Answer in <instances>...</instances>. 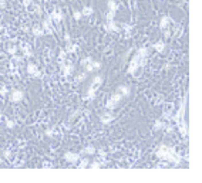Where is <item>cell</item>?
Segmentation results:
<instances>
[{
  "label": "cell",
  "instance_id": "obj_1",
  "mask_svg": "<svg viewBox=\"0 0 202 183\" xmlns=\"http://www.w3.org/2000/svg\"><path fill=\"white\" fill-rule=\"evenodd\" d=\"M157 156L161 158V159L168 160V162H172V163H175V165H179V163H181V158H179L171 148L166 146V145H161V146H160V149L157 150Z\"/></svg>",
  "mask_w": 202,
  "mask_h": 183
},
{
  "label": "cell",
  "instance_id": "obj_2",
  "mask_svg": "<svg viewBox=\"0 0 202 183\" xmlns=\"http://www.w3.org/2000/svg\"><path fill=\"white\" fill-rule=\"evenodd\" d=\"M122 95L120 92H117V94H114L108 101H107V104H105V108L107 110H114V108H117V105H118V102L121 101Z\"/></svg>",
  "mask_w": 202,
  "mask_h": 183
},
{
  "label": "cell",
  "instance_id": "obj_3",
  "mask_svg": "<svg viewBox=\"0 0 202 183\" xmlns=\"http://www.w3.org/2000/svg\"><path fill=\"white\" fill-rule=\"evenodd\" d=\"M81 155L80 153H76V152H66L64 153V159L68 162V163H77L80 160Z\"/></svg>",
  "mask_w": 202,
  "mask_h": 183
},
{
  "label": "cell",
  "instance_id": "obj_4",
  "mask_svg": "<svg viewBox=\"0 0 202 183\" xmlns=\"http://www.w3.org/2000/svg\"><path fill=\"white\" fill-rule=\"evenodd\" d=\"M26 71H27V74H29L30 77H34V78H40L41 77V73L39 71V68H37L36 64H27Z\"/></svg>",
  "mask_w": 202,
  "mask_h": 183
},
{
  "label": "cell",
  "instance_id": "obj_5",
  "mask_svg": "<svg viewBox=\"0 0 202 183\" xmlns=\"http://www.w3.org/2000/svg\"><path fill=\"white\" fill-rule=\"evenodd\" d=\"M101 84H103V77H101V75L94 77V79H93V82H91L88 91H94V92H97V89L101 87Z\"/></svg>",
  "mask_w": 202,
  "mask_h": 183
},
{
  "label": "cell",
  "instance_id": "obj_6",
  "mask_svg": "<svg viewBox=\"0 0 202 183\" xmlns=\"http://www.w3.org/2000/svg\"><path fill=\"white\" fill-rule=\"evenodd\" d=\"M20 50L23 51V54H24L26 58H30V57L33 55V53H32V47H30L29 43H23V44L20 45Z\"/></svg>",
  "mask_w": 202,
  "mask_h": 183
},
{
  "label": "cell",
  "instance_id": "obj_7",
  "mask_svg": "<svg viewBox=\"0 0 202 183\" xmlns=\"http://www.w3.org/2000/svg\"><path fill=\"white\" fill-rule=\"evenodd\" d=\"M23 98H24L23 91H20V89H14V91H11V101H13V102H20Z\"/></svg>",
  "mask_w": 202,
  "mask_h": 183
},
{
  "label": "cell",
  "instance_id": "obj_8",
  "mask_svg": "<svg viewBox=\"0 0 202 183\" xmlns=\"http://www.w3.org/2000/svg\"><path fill=\"white\" fill-rule=\"evenodd\" d=\"M114 118H115V116H114L111 112H107V114H103L100 119H101V124H103V125H108V124H111V122L114 121Z\"/></svg>",
  "mask_w": 202,
  "mask_h": 183
},
{
  "label": "cell",
  "instance_id": "obj_9",
  "mask_svg": "<svg viewBox=\"0 0 202 183\" xmlns=\"http://www.w3.org/2000/svg\"><path fill=\"white\" fill-rule=\"evenodd\" d=\"M48 16H50V19H51L53 21H57V23H60V21L63 20V17H64L63 13H61L60 10H53Z\"/></svg>",
  "mask_w": 202,
  "mask_h": 183
},
{
  "label": "cell",
  "instance_id": "obj_10",
  "mask_svg": "<svg viewBox=\"0 0 202 183\" xmlns=\"http://www.w3.org/2000/svg\"><path fill=\"white\" fill-rule=\"evenodd\" d=\"M105 29L108 30V31H115V33H118V31H121V27L114 21V20H111V21H107V24H105Z\"/></svg>",
  "mask_w": 202,
  "mask_h": 183
},
{
  "label": "cell",
  "instance_id": "obj_11",
  "mask_svg": "<svg viewBox=\"0 0 202 183\" xmlns=\"http://www.w3.org/2000/svg\"><path fill=\"white\" fill-rule=\"evenodd\" d=\"M61 70H63L64 77H71V75H73V73H74V65H73V64L64 65V64L61 63Z\"/></svg>",
  "mask_w": 202,
  "mask_h": 183
},
{
  "label": "cell",
  "instance_id": "obj_12",
  "mask_svg": "<svg viewBox=\"0 0 202 183\" xmlns=\"http://www.w3.org/2000/svg\"><path fill=\"white\" fill-rule=\"evenodd\" d=\"M171 17H168V16H162L161 20H160V27H161V30H166L168 29V26L171 24Z\"/></svg>",
  "mask_w": 202,
  "mask_h": 183
},
{
  "label": "cell",
  "instance_id": "obj_13",
  "mask_svg": "<svg viewBox=\"0 0 202 183\" xmlns=\"http://www.w3.org/2000/svg\"><path fill=\"white\" fill-rule=\"evenodd\" d=\"M32 34L34 37H41L44 36V29L40 27V26H34L33 29H32Z\"/></svg>",
  "mask_w": 202,
  "mask_h": 183
},
{
  "label": "cell",
  "instance_id": "obj_14",
  "mask_svg": "<svg viewBox=\"0 0 202 183\" xmlns=\"http://www.w3.org/2000/svg\"><path fill=\"white\" fill-rule=\"evenodd\" d=\"M152 48L155 50V51H158V53H162L164 50H165V43L160 40V41H157V43H154L152 44Z\"/></svg>",
  "mask_w": 202,
  "mask_h": 183
},
{
  "label": "cell",
  "instance_id": "obj_15",
  "mask_svg": "<svg viewBox=\"0 0 202 183\" xmlns=\"http://www.w3.org/2000/svg\"><path fill=\"white\" fill-rule=\"evenodd\" d=\"M95 152H97V149L93 146V145H88V146H85L83 150H81V153H83V155H94Z\"/></svg>",
  "mask_w": 202,
  "mask_h": 183
},
{
  "label": "cell",
  "instance_id": "obj_16",
  "mask_svg": "<svg viewBox=\"0 0 202 183\" xmlns=\"http://www.w3.org/2000/svg\"><path fill=\"white\" fill-rule=\"evenodd\" d=\"M76 50H77V45L68 41L67 45H66V50H64V51H66L67 54H73V53H76Z\"/></svg>",
  "mask_w": 202,
  "mask_h": 183
},
{
  "label": "cell",
  "instance_id": "obj_17",
  "mask_svg": "<svg viewBox=\"0 0 202 183\" xmlns=\"http://www.w3.org/2000/svg\"><path fill=\"white\" fill-rule=\"evenodd\" d=\"M93 13H94V9L90 7V6H87V7H84V9L81 10V14H83L84 17H90V16H93Z\"/></svg>",
  "mask_w": 202,
  "mask_h": 183
},
{
  "label": "cell",
  "instance_id": "obj_18",
  "mask_svg": "<svg viewBox=\"0 0 202 183\" xmlns=\"http://www.w3.org/2000/svg\"><path fill=\"white\" fill-rule=\"evenodd\" d=\"M118 92L121 94L122 97H128L130 95V88L127 85H120L118 87Z\"/></svg>",
  "mask_w": 202,
  "mask_h": 183
},
{
  "label": "cell",
  "instance_id": "obj_19",
  "mask_svg": "<svg viewBox=\"0 0 202 183\" xmlns=\"http://www.w3.org/2000/svg\"><path fill=\"white\" fill-rule=\"evenodd\" d=\"M107 6H108V10L110 11H117V9H118V4H117L115 0H108Z\"/></svg>",
  "mask_w": 202,
  "mask_h": 183
},
{
  "label": "cell",
  "instance_id": "obj_20",
  "mask_svg": "<svg viewBox=\"0 0 202 183\" xmlns=\"http://www.w3.org/2000/svg\"><path fill=\"white\" fill-rule=\"evenodd\" d=\"M161 129H165V122L161 121V119H158L154 124V131H161Z\"/></svg>",
  "mask_w": 202,
  "mask_h": 183
},
{
  "label": "cell",
  "instance_id": "obj_21",
  "mask_svg": "<svg viewBox=\"0 0 202 183\" xmlns=\"http://www.w3.org/2000/svg\"><path fill=\"white\" fill-rule=\"evenodd\" d=\"M137 55L147 58V57H148V48H147V47H141V48H140V50L137 51Z\"/></svg>",
  "mask_w": 202,
  "mask_h": 183
},
{
  "label": "cell",
  "instance_id": "obj_22",
  "mask_svg": "<svg viewBox=\"0 0 202 183\" xmlns=\"http://www.w3.org/2000/svg\"><path fill=\"white\" fill-rule=\"evenodd\" d=\"M88 165H90V162H88V159H84V158L81 159V158H80V163H79V169H85V168H87Z\"/></svg>",
  "mask_w": 202,
  "mask_h": 183
},
{
  "label": "cell",
  "instance_id": "obj_23",
  "mask_svg": "<svg viewBox=\"0 0 202 183\" xmlns=\"http://www.w3.org/2000/svg\"><path fill=\"white\" fill-rule=\"evenodd\" d=\"M46 135H47L48 138H54V136H57V131H56L54 128H50V129L46 131Z\"/></svg>",
  "mask_w": 202,
  "mask_h": 183
},
{
  "label": "cell",
  "instance_id": "obj_24",
  "mask_svg": "<svg viewBox=\"0 0 202 183\" xmlns=\"http://www.w3.org/2000/svg\"><path fill=\"white\" fill-rule=\"evenodd\" d=\"M17 50H19V47H17V45H10V47L7 48V53H9L10 55H14V54L17 53Z\"/></svg>",
  "mask_w": 202,
  "mask_h": 183
},
{
  "label": "cell",
  "instance_id": "obj_25",
  "mask_svg": "<svg viewBox=\"0 0 202 183\" xmlns=\"http://www.w3.org/2000/svg\"><path fill=\"white\" fill-rule=\"evenodd\" d=\"M115 14H117V11H108V13L105 14V19H107V21H111V20H114Z\"/></svg>",
  "mask_w": 202,
  "mask_h": 183
},
{
  "label": "cell",
  "instance_id": "obj_26",
  "mask_svg": "<svg viewBox=\"0 0 202 183\" xmlns=\"http://www.w3.org/2000/svg\"><path fill=\"white\" fill-rule=\"evenodd\" d=\"M66 55H67V53H66L64 50H61V51L58 53V63H60V64L66 60Z\"/></svg>",
  "mask_w": 202,
  "mask_h": 183
},
{
  "label": "cell",
  "instance_id": "obj_27",
  "mask_svg": "<svg viewBox=\"0 0 202 183\" xmlns=\"http://www.w3.org/2000/svg\"><path fill=\"white\" fill-rule=\"evenodd\" d=\"M91 67H93V71H97V70L101 68V63L100 61H93L91 63Z\"/></svg>",
  "mask_w": 202,
  "mask_h": 183
},
{
  "label": "cell",
  "instance_id": "obj_28",
  "mask_svg": "<svg viewBox=\"0 0 202 183\" xmlns=\"http://www.w3.org/2000/svg\"><path fill=\"white\" fill-rule=\"evenodd\" d=\"M7 87L6 85H3V84H0V95H3V97H6L7 95Z\"/></svg>",
  "mask_w": 202,
  "mask_h": 183
},
{
  "label": "cell",
  "instance_id": "obj_29",
  "mask_svg": "<svg viewBox=\"0 0 202 183\" xmlns=\"http://www.w3.org/2000/svg\"><path fill=\"white\" fill-rule=\"evenodd\" d=\"M6 126L9 128V129H14V126H16V124L11 121V119H7L6 121Z\"/></svg>",
  "mask_w": 202,
  "mask_h": 183
},
{
  "label": "cell",
  "instance_id": "obj_30",
  "mask_svg": "<svg viewBox=\"0 0 202 183\" xmlns=\"http://www.w3.org/2000/svg\"><path fill=\"white\" fill-rule=\"evenodd\" d=\"M33 6V10H34V13L37 14V16H40L41 14V7L39 6V4H32Z\"/></svg>",
  "mask_w": 202,
  "mask_h": 183
},
{
  "label": "cell",
  "instance_id": "obj_31",
  "mask_svg": "<svg viewBox=\"0 0 202 183\" xmlns=\"http://www.w3.org/2000/svg\"><path fill=\"white\" fill-rule=\"evenodd\" d=\"M132 27H134L132 24H127V23H124V24H122V29H124L127 33H130V31L132 30Z\"/></svg>",
  "mask_w": 202,
  "mask_h": 183
},
{
  "label": "cell",
  "instance_id": "obj_32",
  "mask_svg": "<svg viewBox=\"0 0 202 183\" xmlns=\"http://www.w3.org/2000/svg\"><path fill=\"white\" fill-rule=\"evenodd\" d=\"M91 61H93V58H91V57H85L84 60H81V65H84V67H85V65H87V64H90Z\"/></svg>",
  "mask_w": 202,
  "mask_h": 183
},
{
  "label": "cell",
  "instance_id": "obj_33",
  "mask_svg": "<svg viewBox=\"0 0 202 183\" xmlns=\"http://www.w3.org/2000/svg\"><path fill=\"white\" fill-rule=\"evenodd\" d=\"M101 166H103V165H101V163H100V162H93V163H91V165H90V168H91V169H93V170H94V169H100V168H101Z\"/></svg>",
  "mask_w": 202,
  "mask_h": 183
},
{
  "label": "cell",
  "instance_id": "obj_34",
  "mask_svg": "<svg viewBox=\"0 0 202 183\" xmlns=\"http://www.w3.org/2000/svg\"><path fill=\"white\" fill-rule=\"evenodd\" d=\"M13 63H16V64H21L23 63V58L21 57H17L16 54L13 55Z\"/></svg>",
  "mask_w": 202,
  "mask_h": 183
},
{
  "label": "cell",
  "instance_id": "obj_35",
  "mask_svg": "<svg viewBox=\"0 0 202 183\" xmlns=\"http://www.w3.org/2000/svg\"><path fill=\"white\" fill-rule=\"evenodd\" d=\"M87 74H88V73H83V74H80V75L77 77V82H83V81L85 79V77H87Z\"/></svg>",
  "mask_w": 202,
  "mask_h": 183
},
{
  "label": "cell",
  "instance_id": "obj_36",
  "mask_svg": "<svg viewBox=\"0 0 202 183\" xmlns=\"http://www.w3.org/2000/svg\"><path fill=\"white\" fill-rule=\"evenodd\" d=\"M74 20H80L81 17H83V14H81V11H74Z\"/></svg>",
  "mask_w": 202,
  "mask_h": 183
},
{
  "label": "cell",
  "instance_id": "obj_37",
  "mask_svg": "<svg viewBox=\"0 0 202 183\" xmlns=\"http://www.w3.org/2000/svg\"><path fill=\"white\" fill-rule=\"evenodd\" d=\"M23 3H24V6H26V7H32L33 0H23Z\"/></svg>",
  "mask_w": 202,
  "mask_h": 183
},
{
  "label": "cell",
  "instance_id": "obj_38",
  "mask_svg": "<svg viewBox=\"0 0 202 183\" xmlns=\"http://www.w3.org/2000/svg\"><path fill=\"white\" fill-rule=\"evenodd\" d=\"M43 166H44V168H51V166H53V165H51V163H47V162H46V163H44V165H43Z\"/></svg>",
  "mask_w": 202,
  "mask_h": 183
},
{
  "label": "cell",
  "instance_id": "obj_39",
  "mask_svg": "<svg viewBox=\"0 0 202 183\" xmlns=\"http://www.w3.org/2000/svg\"><path fill=\"white\" fill-rule=\"evenodd\" d=\"M4 156L9 159V158H10V152H9V150H7V152H4Z\"/></svg>",
  "mask_w": 202,
  "mask_h": 183
},
{
  "label": "cell",
  "instance_id": "obj_40",
  "mask_svg": "<svg viewBox=\"0 0 202 183\" xmlns=\"http://www.w3.org/2000/svg\"><path fill=\"white\" fill-rule=\"evenodd\" d=\"M3 60H4V55H3V54H0V61H3Z\"/></svg>",
  "mask_w": 202,
  "mask_h": 183
},
{
  "label": "cell",
  "instance_id": "obj_41",
  "mask_svg": "<svg viewBox=\"0 0 202 183\" xmlns=\"http://www.w3.org/2000/svg\"><path fill=\"white\" fill-rule=\"evenodd\" d=\"M1 115H3V114H1V110H0V124H1Z\"/></svg>",
  "mask_w": 202,
  "mask_h": 183
},
{
  "label": "cell",
  "instance_id": "obj_42",
  "mask_svg": "<svg viewBox=\"0 0 202 183\" xmlns=\"http://www.w3.org/2000/svg\"><path fill=\"white\" fill-rule=\"evenodd\" d=\"M0 29H1V24H0Z\"/></svg>",
  "mask_w": 202,
  "mask_h": 183
},
{
  "label": "cell",
  "instance_id": "obj_43",
  "mask_svg": "<svg viewBox=\"0 0 202 183\" xmlns=\"http://www.w3.org/2000/svg\"><path fill=\"white\" fill-rule=\"evenodd\" d=\"M50 1H54V0H50Z\"/></svg>",
  "mask_w": 202,
  "mask_h": 183
},
{
  "label": "cell",
  "instance_id": "obj_44",
  "mask_svg": "<svg viewBox=\"0 0 202 183\" xmlns=\"http://www.w3.org/2000/svg\"><path fill=\"white\" fill-rule=\"evenodd\" d=\"M37 1H41V0H37Z\"/></svg>",
  "mask_w": 202,
  "mask_h": 183
},
{
  "label": "cell",
  "instance_id": "obj_45",
  "mask_svg": "<svg viewBox=\"0 0 202 183\" xmlns=\"http://www.w3.org/2000/svg\"><path fill=\"white\" fill-rule=\"evenodd\" d=\"M3 1H6V0H3Z\"/></svg>",
  "mask_w": 202,
  "mask_h": 183
}]
</instances>
